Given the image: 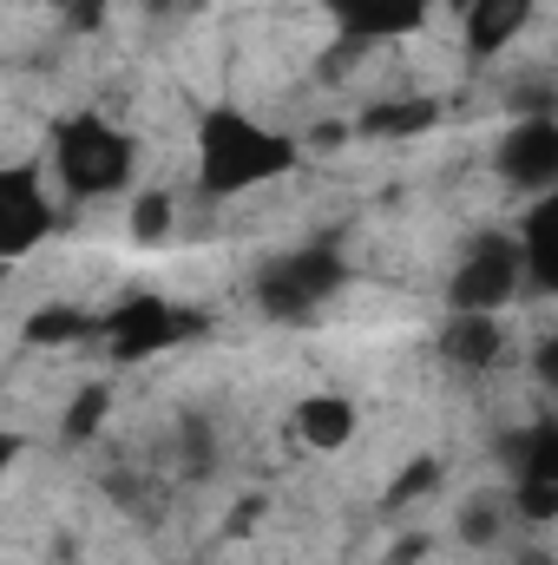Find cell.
<instances>
[{"mask_svg": "<svg viewBox=\"0 0 558 565\" xmlns=\"http://www.w3.org/2000/svg\"><path fill=\"white\" fill-rule=\"evenodd\" d=\"M440 355H447L453 369L480 375V369H493V362L506 355V322H500V316L453 309V316H447V329H440Z\"/></svg>", "mask_w": 558, "mask_h": 565, "instance_id": "obj_12", "label": "cell"}, {"mask_svg": "<svg viewBox=\"0 0 558 565\" xmlns=\"http://www.w3.org/2000/svg\"><path fill=\"white\" fill-rule=\"evenodd\" d=\"M53 171L73 198H119V191H132L139 139L99 113H73L53 126Z\"/></svg>", "mask_w": 558, "mask_h": 565, "instance_id": "obj_2", "label": "cell"}, {"mask_svg": "<svg viewBox=\"0 0 558 565\" xmlns=\"http://www.w3.org/2000/svg\"><path fill=\"white\" fill-rule=\"evenodd\" d=\"M513 513L526 526H546L558 513V427L539 422L513 440Z\"/></svg>", "mask_w": 558, "mask_h": 565, "instance_id": "obj_6", "label": "cell"}, {"mask_svg": "<svg viewBox=\"0 0 558 565\" xmlns=\"http://www.w3.org/2000/svg\"><path fill=\"white\" fill-rule=\"evenodd\" d=\"M433 480H440V460H415V467H408V473L395 480V493H388V507H415V500L427 493V487H433Z\"/></svg>", "mask_w": 558, "mask_h": 565, "instance_id": "obj_19", "label": "cell"}, {"mask_svg": "<svg viewBox=\"0 0 558 565\" xmlns=\"http://www.w3.org/2000/svg\"><path fill=\"white\" fill-rule=\"evenodd\" d=\"M519 282L533 289V296H552L558 289V198H533V211H526V224H519Z\"/></svg>", "mask_w": 558, "mask_h": 565, "instance_id": "obj_11", "label": "cell"}, {"mask_svg": "<svg viewBox=\"0 0 558 565\" xmlns=\"http://www.w3.org/2000/svg\"><path fill=\"white\" fill-rule=\"evenodd\" d=\"M106 7L112 0H66V20L73 26H106Z\"/></svg>", "mask_w": 558, "mask_h": 565, "instance_id": "obj_20", "label": "cell"}, {"mask_svg": "<svg viewBox=\"0 0 558 565\" xmlns=\"http://www.w3.org/2000/svg\"><path fill=\"white\" fill-rule=\"evenodd\" d=\"M13 454H20V434H13V427L0 422V473H7V467H13Z\"/></svg>", "mask_w": 558, "mask_h": 565, "instance_id": "obj_21", "label": "cell"}, {"mask_svg": "<svg viewBox=\"0 0 558 565\" xmlns=\"http://www.w3.org/2000/svg\"><path fill=\"white\" fill-rule=\"evenodd\" d=\"M433 119H440V99H388V106L362 113V132L368 139H420Z\"/></svg>", "mask_w": 558, "mask_h": 565, "instance_id": "obj_14", "label": "cell"}, {"mask_svg": "<svg viewBox=\"0 0 558 565\" xmlns=\"http://www.w3.org/2000/svg\"><path fill=\"white\" fill-rule=\"evenodd\" d=\"M191 151H197V191L204 198H244V191H264L289 178L302 164V145L250 119L244 106H211L197 126H191Z\"/></svg>", "mask_w": 558, "mask_h": 565, "instance_id": "obj_1", "label": "cell"}, {"mask_svg": "<svg viewBox=\"0 0 558 565\" xmlns=\"http://www.w3.org/2000/svg\"><path fill=\"white\" fill-rule=\"evenodd\" d=\"M500 178L526 198H546L558 184V119L552 113H526L506 126L500 139Z\"/></svg>", "mask_w": 558, "mask_h": 565, "instance_id": "obj_7", "label": "cell"}, {"mask_svg": "<svg viewBox=\"0 0 558 565\" xmlns=\"http://www.w3.org/2000/svg\"><path fill=\"white\" fill-rule=\"evenodd\" d=\"M519 244L506 231H480L466 244V257L447 277V309H473V316H506V302L519 296Z\"/></svg>", "mask_w": 558, "mask_h": 565, "instance_id": "obj_4", "label": "cell"}, {"mask_svg": "<svg viewBox=\"0 0 558 565\" xmlns=\"http://www.w3.org/2000/svg\"><path fill=\"white\" fill-rule=\"evenodd\" d=\"M342 282H348V264L329 244H302L257 270V309L270 322H309L315 309H329L342 296Z\"/></svg>", "mask_w": 558, "mask_h": 565, "instance_id": "obj_3", "label": "cell"}, {"mask_svg": "<svg viewBox=\"0 0 558 565\" xmlns=\"http://www.w3.org/2000/svg\"><path fill=\"white\" fill-rule=\"evenodd\" d=\"M86 335H99V316L93 309H33L26 316V342L60 349V342H86Z\"/></svg>", "mask_w": 558, "mask_h": 565, "instance_id": "obj_15", "label": "cell"}, {"mask_svg": "<svg viewBox=\"0 0 558 565\" xmlns=\"http://www.w3.org/2000/svg\"><path fill=\"white\" fill-rule=\"evenodd\" d=\"M53 231V198L33 164H0V257H26Z\"/></svg>", "mask_w": 558, "mask_h": 565, "instance_id": "obj_8", "label": "cell"}, {"mask_svg": "<svg viewBox=\"0 0 558 565\" xmlns=\"http://www.w3.org/2000/svg\"><path fill=\"white\" fill-rule=\"evenodd\" d=\"M191 329H197V316L171 309L164 296H126L112 316H99V335H106V349H112L119 362H151V355H164L171 342H184Z\"/></svg>", "mask_w": 558, "mask_h": 565, "instance_id": "obj_5", "label": "cell"}, {"mask_svg": "<svg viewBox=\"0 0 558 565\" xmlns=\"http://www.w3.org/2000/svg\"><path fill=\"white\" fill-rule=\"evenodd\" d=\"M171 217H178L171 191H139V198H132V237H139V244H164V237H171Z\"/></svg>", "mask_w": 558, "mask_h": 565, "instance_id": "obj_18", "label": "cell"}, {"mask_svg": "<svg viewBox=\"0 0 558 565\" xmlns=\"http://www.w3.org/2000/svg\"><path fill=\"white\" fill-rule=\"evenodd\" d=\"M433 7H440V0H329V20H335L355 46H368V40H401V33L427 26Z\"/></svg>", "mask_w": 558, "mask_h": 565, "instance_id": "obj_9", "label": "cell"}, {"mask_svg": "<svg viewBox=\"0 0 558 565\" xmlns=\"http://www.w3.org/2000/svg\"><path fill=\"white\" fill-rule=\"evenodd\" d=\"M289 427H296V440H302V447L335 454V447H348V440H355L362 415H355V402H348V395H329V388H322V395H302V402H296Z\"/></svg>", "mask_w": 558, "mask_h": 565, "instance_id": "obj_13", "label": "cell"}, {"mask_svg": "<svg viewBox=\"0 0 558 565\" xmlns=\"http://www.w3.org/2000/svg\"><path fill=\"white\" fill-rule=\"evenodd\" d=\"M447 7H460L466 53H473V60H500V53L526 33V20H533L539 0H447Z\"/></svg>", "mask_w": 558, "mask_h": 565, "instance_id": "obj_10", "label": "cell"}, {"mask_svg": "<svg viewBox=\"0 0 558 565\" xmlns=\"http://www.w3.org/2000/svg\"><path fill=\"white\" fill-rule=\"evenodd\" d=\"M506 520H513V500H506V493H486V500H473V507L460 513V540H466V546H493V540L506 533Z\"/></svg>", "mask_w": 558, "mask_h": 565, "instance_id": "obj_17", "label": "cell"}, {"mask_svg": "<svg viewBox=\"0 0 558 565\" xmlns=\"http://www.w3.org/2000/svg\"><path fill=\"white\" fill-rule=\"evenodd\" d=\"M106 408H112V388H106V382L79 388V395L66 402V415H60V440H93L99 422H106Z\"/></svg>", "mask_w": 558, "mask_h": 565, "instance_id": "obj_16", "label": "cell"}]
</instances>
